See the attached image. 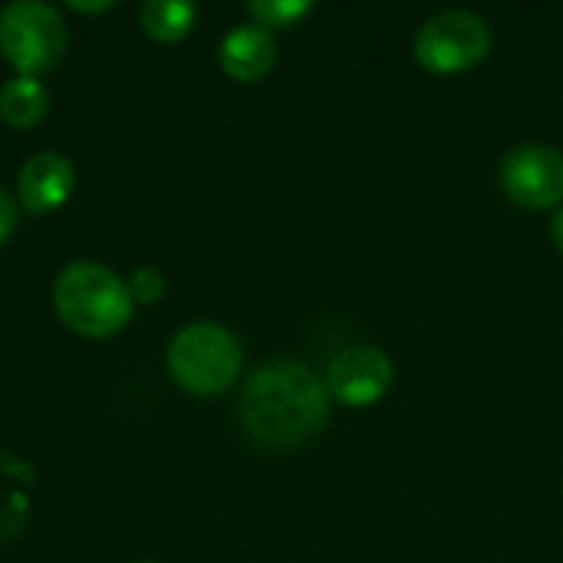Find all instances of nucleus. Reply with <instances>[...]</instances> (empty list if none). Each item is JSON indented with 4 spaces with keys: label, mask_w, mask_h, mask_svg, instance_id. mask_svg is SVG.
<instances>
[{
    "label": "nucleus",
    "mask_w": 563,
    "mask_h": 563,
    "mask_svg": "<svg viewBox=\"0 0 563 563\" xmlns=\"http://www.w3.org/2000/svg\"><path fill=\"white\" fill-rule=\"evenodd\" d=\"M76 172L59 152H36L23 162L16 175V201L30 214H49L63 208L73 195Z\"/></svg>",
    "instance_id": "6e6552de"
},
{
    "label": "nucleus",
    "mask_w": 563,
    "mask_h": 563,
    "mask_svg": "<svg viewBox=\"0 0 563 563\" xmlns=\"http://www.w3.org/2000/svg\"><path fill=\"white\" fill-rule=\"evenodd\" d=\"M69 7H73V10H79V13H106V10H112V3H109V0H102V3H82V0H73Z\"/></svg>",
    "instance_id": "2eb2a0df"
},
{
    "label": "nucleus",
    "mask_w": 563,
    "mask_h": 563,
    "mask_svg": "<svg viewBox=\"0 0 563 563\" xmlns=\"http://www.w3.org/2000/svg\"><path fill=\"white\" fill-rule=\"evenodd\" d=\"M330 419V389L307 363L271 360L241 393L244 432L274 449H294L313 439Z\"/></svg>",
    "instance_id": "f257e3e1"
},
{
    "label": "nucleus",
    "mask_w": 563,
    "mask_h": 563,
    "mask_svg": "<svg viewBox=\"0 0 563 563\" xmlns=\"http://www.w3.org/2000/svg\"><path fill=\"white\" fill-rule=\"evenodd\" d=\"M492 49V26L475 10H442L416 33V56L432 73H462L478 66Z\"/></svg>",
    "instance_id": "39448f33"
},
{
    "label": "nucleus",
    "mask_w": 563,
    "mask_h": 563,
    "mask_svg": "<svg viewBox=\"0 0 563 563\" xmlns=\"http://www.w3.org/2000/svg\"><path fill=\"white\" fill-rule=\"evenodd\" d=\"M198 20V7L188 0H145L139 7L142 30L158 43H178L191 33Z\"/></svg>",
    "instance_id": "9b49d317"
},
{
    "label": "nucleus",
    "mask_w": 563,
    "mask_h": 563,
    "mask_svg": "<svg viewBox=\"0 0 563 563\" xmlns=\"http://www.w3.org/2000/svg\"><path fill=\"white\" fill-rule=\"evenodd\" d=\"M49 112V89L40 76H13L0 86V119L10 129H33Z\"/></svg>",
    "instance_id": "9d476101"
},
{
    "label": "nucleus",
    "mask_w": 563,
    "mask_h": 563,
    "mask_svg": "<svg viewBox=\"0 0 563 563\" xmlns=\"http://www.w3.org/2000/svg\"><path fill=\"white\" fill-rule=\"evenodd\" d=\"M221 69L238 82H257L264 79L277 63V40L261 23H238L224 33L218 49Z\"/></svg>",
    "instance_id": "1a4fd4ad"
},
{
    "label": "nucleus",
    "mask_w": 563,
    "mask_h": 563,
    "mask_svg": "<svg viewBox=\"0 0 563 563\" xmlns=\"http://www.w3.org/2000/svg\"><path fill=\"white\" fill-rule=\"evenodd\" d=\"M501 188L521 208H554L563 201V155L554 145L525 142L501 158Z\"/></svg>",
    "instance_id": "423d86ee"
},
{
    "label": "nucleus",
    "mask_w": 563,
    "mask_h": 563,
    "mask_svg": "<svg viewBox=\"0 0 563 563\" xmlns=\"http://www.w3.org/2000/svg\"><path fill=\"white\" fill-rule=\"evenodd\" d=\"M53 307L76 336L106 340L129 327L135 300L129 284L106 264L73 261L56 274Z\"/></svg>",
    "instance_id": "f03ea898"
},
{
    "label": "nucleus",
    "mask_w": 563,
    "mask_h": 563,
    "mask_svg": "<svg viewBox=\"0 0 563 563\" xmlns=\"http://www.w3.org/2000/svg\"><path fill=\"white\" fill-rule=\"evenodd\" d=\"M551 238H554V244L563 251V208L554 211V221H551Z\"/></svg>",
    "instance_id": "dca6fc26"
},
{
    "label": "nucleus",
    "mask_w": 563,
    "mask_h": 563,
    "mask_svg": "<svg viewBox=\"0 0 563 563\" xmlns=\"http://www.w3.org/2000/svg\"><path fill=\"white\" fill-rule=\"evenodd\" d=\"M247 10H251L254 23L271 30V26H290L300 16H307L310 0H251Z\"/></svg>",
    "instance_id": "f8f14e48"
},
{
    "label": "nucleus",
    "mask_w": 563,
    "mask_h": 563,
    "mask_svg": "<svg viewBox=\"0 0 563 563\" xmlns=\"http://www.w3.org/2000/svg\"><path fill=\"white\" fill-rule=\"evenodd\" d=\"M244 350L221 323H188L172 336L168 373L191 396H218L241 376Z\"/></svg>",
    "instance_id": "7ed1b4c3"
},
{
    "label": "nucleus",
    "mask_w": 563,
    "mask_h": 563,
    "mask_svg": "<svg viewBox=\"0 0 563 563\" xmlns=\"http://www.w3.org/2000/svg\"><path fill=\"white\" fill-rule=\"evenodd\" d=\"M125 284H129V294L135 303H158L165 294V274L158 267H148V264L135 267Z\"/></svg>",
    "instance_id": "ddd939ff"
},
{
    "label": "nucleus",
    "mask_w": 563,
    "mask_h": 563,
    "mask_svg": "<svg viewBox=\"0 0 563 563\" xmlns=\"http://www.w3.org/2000/svg\"><path fill=\"white\" fill-rule=\"evenodd\" d=\"M393 386V360L369 343L340 350L327 366V389L343 406H373Z\"/></svg>",
    "instance_id": "0eeeda50"
},
{
    "label": "nucleus",
    "mask_w": 563,
    "mask_h": 563,
    "mask_svg": "<svg viewBox=\"0 0 563 563\" xmlns=\"http://www.w3.org/2000/svg\"><path fill=\"white\" fill-rule=\"evenodd\" d=\"M69 33L56 7L43 0H13L0 10V56L16 76H40L59 63Z\"/></svg>",
    "instance_id": "20e7f679"
},
{
    "label": "nucleus",
    "mask_w": 563,
    "mask_h": 563,
    "mask_svg": "<svg viewBox=\"0 0 563 563\" xmlns=\"http://www.w3.org/2000/svg\"><path fill=\"white\" fill-rule=\"evenodd\" d=\"M16 221H20V201L0 185V247L10 241V234L16 231Z\"/></svg>",
    "instance_id": "4468645a"
}]
</instances>
